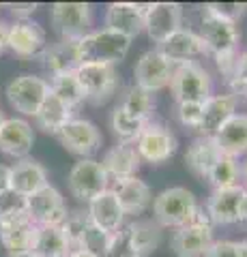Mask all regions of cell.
I'll use <instances>...</instances> for the list:
<instances>
[{
    "instance_id": "83f0119b",
    "label": "cell",
    "mask_w": 247,
    "mask_h": 257,
    "mask_svg": "<svg viewBox=\"0 0 247 257\" xmlns=\"http://www.w3.org/2000/svg\"><path fill=\"white\" fill-rule=\"evenodd\" d=\"M69 120H73V109L67 107L56 94H50L45 96V101L41 103V107L35 114V122L37 126L41 128L43 133H52V135H58L60 128L65 126Z\"/></svg>"
},
{
    "instance_id": "f1b7e54d",
    "label": "cell",
    "mask_w": 247,
    "mask_h": 257,
    "mask_svg": "<svg viewBox=\"0 0 247 257\" xmlns=\"http://www.w3.org/2000/svg\"><path fill=\"white\" fill-rule=\"evenodd\" d=\"M125 227L135 257H148L161 242V227L155 221H133Z\"/></svg>"
},
{
    "instance_id": "44dd1931",
    "label": "cell",
    "mask_w": 247,
    "mask_h": 257,
    "mask_svg": "<svg viewBox=\"0 0 247 257\" xmlns=\"http://www.w3.org/2000/svg\"><path fill=\"white\" fill-rule=\"evenodd\" d=\"M245 195V187H230V189H215L206 202V212H209L213 225H232L238 223V206Z\"/></svg>"
},
{
    "instance_id": "ffe728a7",
    "label": "cell",
    "mask_w": 247,
    "mask_h": 257,
    "mask_svg": "<svg viewBox=\"0 0 247 257\" xmlns=\"http://www.w3.org/2000/svg\"><path fill=\"white\" fill-rule=\"evenodd\" d=\"M47 184L50 182H47L45 167L35 159H20L18 163L9 167V189L24 197L35 195Z\"/></svg>"
},
{
    "instance_id": "74e56055",
    "label": "cell",
    "mask_w": 247,
    "mask_h": 257,
    "mask_svg": "<svg viewBox=\"0 0 247 257\" xmlns=\"http://www.w3.org/2000/svg\"><path fill=\"white\" fill-rule=\"evenodd\" d=\"M89 223H91L89 212H84V210H73V212H69L67 221L62 223V231H65V236H67V240H69L71 248H77V246H79L84 231H86V227H89Z\"/></svg>"
},
{
    "instance_id": "7402d4cb",
    "label": "cell",
    "mask_w": 247,
    "mask_h": 257,
    "mask_svg": "<svg viewBox=\"0 0 247 257\" xmlns=\"http://www.w3.org/2000/svg\"><path fill=\"white\" fill-rule=\"evenodd\" d=\"M112 191H114V195H116L125 214H142L150 204H153L150 187L144 180H140L138 176L114 180Z\"/></svg>"
},
{
    "instance_id": "484cf974",
    "label": "cell",
    "mask_w": 247,
    "mask_h": 257,
    "mask_svg": "<svg viewBox=\"0 0 247 257\" xmlns=\"http://www.w3.org/2000/svg\"><path fill=\"white\" fill-rule=\"evenodd\" d=\"M221 155L238 159L247 152V114H234L213 135Z\"/></svg>"
},
{
    "instance_id": "7a4b0ae2",
    "label": "cell",
    "mask_w": 247,
    "mask_h": 257,
    "mask_svg": "<svg viewBox=\"0 0 247 257\" xmlns=\"http://www.w3.org/2000/svg\"><path fill=\"white\" fill-rule=\"evenodd\" d=\"M75 47H77L79 64H89V62L116 64L129 54L131 39L108 28H101V30H91L89 35L75 43Z\"/></svg>"
},
{
    "instance_id": "d4e9b609",
    "label": "cell",
    "mask_w": 247,
    "mask_h": 257,
    "mask_svg": "<svg viewBox=\"0 0 247 257\" xmlns=\"http://www.w3.org/2000/svg\"><path fill=\"white\" fill-rule=\"evenodd\" d=\"M140 163H142V159H140L133 144L118 142L114 148H110L106 152V157L101 161V167L106 170L108 178L123 180V178H131V176L138 174Z\"/></svg>"
},
{
    "instance_id": "4dcf8cb0",
    "label": "cell",
    "mask_w": 247,
    "mask_h": 257,
    "mask_svg": "<svg viewBox=\"0 0 247 257\" xmlns=\"http://www.w3.org/2000/svg\"><path fill=\"white\" fill-rule=\"evenodd\" d=\"M33 253L37 257H69L71 244L62 227H39Z\"/></svg>"
},
{
    "instance_id": "ac0fdd59",
    "label": "cell",
    "mask_w": 247,
    "mask_h": 257,
    "mask_svg": "<svg viewBox=\"0 0 247 257\" xmlns=\"http://www.w3.org/2000/svg\"><path fill=\"white\" fill-rule=\"evenodd\" d=\"M157 50L161 52L172 64H183V62H196V58L206 54V47L198 32L189 28H181L174 35H170L163 43L157 45Z\"/></svg>"
},
{
    "instance_id": "8992f818",
    "label": "cell",
    "mask_w": 247,
    "mask_h": 257,
    "mask_svg": "<svg viewBox=\"0 0 247 257\" xmlns=\"http://www.w3.org/2000/svg\"><path fill=\"white\" fill-rule=\"evenodd\" d=\"M75 75L84 90L86 101L95 103V105H103L118 88L116 64H103V62L77 64Z\"/></svg>"
},
{
    "instance_id": "f6af8a7d",
    "label": "cell",
    "mask_w": 247,
    "mask_h": 257,
    "mask_svg": "<svg viewBox=\"0 0 247 257\" xmlns=\"http://www.w3.org/2000/svg\"><path fill=\"white\" fill-rule=\"evenodd\" d=\"M37 3H11L9 9L11 13L18 18V22H24V20H30V15L37 11Z\"/></svg>"
},
{
    "instance_id": "836d02e7",
    "label": "cell",
    "mask_w": 247,
    "mask_h": 257,
    "mask_svg": "<svg viewBox=\"0 0 247 257\" xmlns=\"http://www.w3.org/2000/svg\"><path fill=\"white\" fill-rule=\"evenodd\" d=\"M146 124L148 122H142V120L129 116L123 107H118V105L114 107L112 116H110V126H112V131H114V135L118 138L121 144H135Z\"/></svg>"
},
{
    "instance_id": "5bb4252c",
    "label": "cell",
    "mask_w": 247,
    "mask_h": 257,
    "mask_svg": "<svg viewBox=\"0 0 247 257\" xmlns=\"http://www.w3.org/2000/svg\"><path fill=\"white\" fill-rule=\"evenodd\" d=\"M9 50L20 58H41L47 50L45 30L33 20L15 22L9 26Z\"/></svg>"
},
{
    "instance_id": "3957f363",
    "label": "cell",
    "mask_w": 247,
    "mask_h": 257,
    "mask_svg": "<svg viewBox=\"0 0 247 257\" xmlns=\"http://www.w3.org/2000/svg\"><path fill=\"white\" fill-rule=\"evenodd\" d=\"M170 90L177 103H204L213 94V79L202 64L183 62L174 67Z\"/></svg>"
},
{
    "instance_id": "7dc6e473",
    "label": "cell",
    "mask_w": 247,
    "mask_h": 257,
    "mask_svg": "<svg viewBox=\"0 0 247 257\" xmlns=\"http://www.w3.org/2000/svg\"><path fill=\"white\" fill-rule=\"evenodd\" d=\"M9 189V167L0 165V193Z\"/></svg>"
},
{
    "instance_id": "f35d334b",
    "label": "cell",
    "mask_w": 247,
    "mask_h": 257,
    "mask_svg": "<svg viewBox=\"0 0 247 257\" xmlns=\"http://www.w3.org/2000/svg\"><path fill=\"white\" fill-rule=\"evenodd\" d=\"M228 86H230V94H232L236 101L238 99L247 101V52L238 56L236 69H234V73L230 75Z\"/></svg>"
},
{
    "instance_id": "c3c4849f",
    "label": "cell",
    "mask_w": 247,
    "mask_h": 257,
    "mask_svg": "<svg viewBox=\"0 0 247 257\" xmlns=\"http://www.w3.org/2000/svg\"><path fill=\"white\" fill-rule=\"evenodd\" d=\"M238 223H247V189L241 199V206H238Z\"/></svg>"
},
{
    "instance_id": "681fc988",
    "label": "cell",
    "mask_w": 247,
    "mask_h": 257,
    "mask_svg": "<svg viewBox=\"0 0 247 257\" xmlns=\"http://www.w3.org/2000/svg\"><path fill=\"white\" fill-rule=\"evenodd\" d=\"M69 257H95V255H93V253H89L86 248H71Z\"/></svg>"
},
{
    "instance_id": "1f68e13d",
    "label": "cell",
    "mask_w": 247,
    "mask_h": 257,
    "mask_svg": "<svg viewBox=\"0 0 247 257\" xmlns=\"http://www.w3.org/2000/svg\"><path fill=\"white\" fill-rule=\"evenodd\" d=\"M118 107H123L129 116L142 120V122H150V118L155 114V94L133 84L125 90Z\"/></svg>"
},
{
    "instance_id": "ab89813d",
    "label": "cell",
    "mask_w": 247,
    "mask_h": 257,
    "mask_svg": "<svg viewBox=\"0 0 247 257\" xmlns=\"http://www.w3.org/2000/svg\"><path fill=\"white\" fill-rule=\"evenodd\" d=\"M177 118L183 126L200 128L202 122V103H177Z\"/></svg>"
},
{
    "instance_id": "bcb514c9",
    "label": "cell",
    "mask_w": 247,
    "mask_h": 257,
    "mask_svg": "<svg viewBox=\"0 0 247 257\" xmlns=\"http://www.w3.org/2000/svg\"><path fill=\"white\" fill-rule=\"evenodd\" d=\"M9 50V26L5 22H0V56Z\"/></svg>"
},
{
    "instance_id": "60d3db41",
    "label": "cell",
    "mask_w": 247,
    "mask_h": 257,
    "mask_svg": "<svg viewBox=\"0 0 247 257\" xmlns=\"http://www.w3.org/2000/svg\"><path fill=\"white\" fill-rule=\"evenodd\" d=\"M108 257H135L133 246L129 242V234H127V227H121L114 234L112 246H110Z\"/></svg>"
},
{
    "instance_id": "e0dca14e",
    "label": "cell",
    "mask_w": 247,
    "mask_h": 257,
    "mask_svg": "<svg viewBox=\"0 0 247 257\" xmlns=\"http://www.w3.org/2000/svg\"><path fill=\"white\" fill-rule=\"evenodd\" d=\"M35 144V131L24 118H5L0 124V152L13 159H28Z\"/></svg>"
},
{
    "instance_id": "2e32d148",
    "label": "cell",
    "mask_w": 247,
    "mask_h": 257,
    "mask_svg": "<svg viewBox=\"0 0 247 257\" xmlns=\"http://www.w3.org/2000/svg\"><path fill=\"white\" fill-rule=\"evenodd\" d=\"M215 242L211 225L189 223L174 231L170 240V248L174 257H204L209 246Z\"/></svg>"
},
{
    "instance_id": "db71d44e",
    "label": "cell",
    "mask_w": 247,
    "mask_h": 257,
    "mask_svg": "<svg viewBox=\"0 0 247 257\" xmlns=\"http://www.w3.org/2000/svg\"><path fill=\"white\" fill-rule=\"evenodd\" d=\"M5 122V114H3V109H0V124Z\"/></svg>"
},
{
    "instance_id": "ba28073f",
    "label": "cell",
    "mask_w": 247,
    "mask_h": 257,
    "mask_svg": "<svg viewBox=\"0 0 247 257\" xmlns=\"http://www.w3.org/2000/svg\"><path fill=\"white\" fill-rule=\"evenodd\" d=\"M108 182L110 178L106 170L95 159H79L67 176V187L71 191V195L86 204L93 202L97 195H101L106 189H110Z\"/></svg>"
},
{
    "instance_id": "8d00e7d4",
    "label": "cell",
    "mask_w": 247,
    "mask_h": 257,
    "mask_svg": "<svg viewBox=\"0 0 247 257\" xmlns=\"http://www.w3.org/2000/svg\"><path fill=\"white\" fill-rule=\"evenodd\" d=\"M26 212H28V197L15 193L13 189H7L0 193V223Z\"/></svg>"
},
{
    "instance_id": "cb8c5ba5",
    "label": "cell",
    "mask_w": 247,
    "mask_h": 257,
    "mask_svg": "<svg viewBox=\"0 0 247 257\" xmlns=\"http://www.w3.org/2000/svg\"><path fill=\"white\" fill-rule=\"evenodd\" d=\"M86 212H89L91 221L97 225V227L110 231V234H116V231L123 227L125 212H123V208L118 204L112 189H106L101 195H97L93 202H89V210Z\"/></svg>"
},
{
    "instance_id": "ee69618b",
    "label": "cell",
    "mask_w": 247,
    "mask_h": 257,
    "mask_svg": "<svg viewBox=\"0 0 247 257\" xmlns=\"http://www.w3.org/2000/svg\"><path fill=\"white\" fill-rule=\"evenodd\" d=\"M206 9H211L213 13H217V15H224V18L228 20H232L236 22L238 18H241V13L245 9V5H221V3H211V5H204Z\"/></svg>"
},
{
    "instance_id": "d6a6232c",
    "label": "cell",
    "mask_w": 247,
    "mask_h": 257,
    "mask_svg": "<svg viewBox=\"0 0 247 257\" xmlns=\"http://www.w3.org/2000/svg\"><path fill=\"white\" fill-rule=\"evenodd\" d=\"M50 90H52V94H56L58 99L71 109H75L77 105H82V103L86 101L82 86H79V82H77L75 71H65V73L52 75Z\"/></svg>"
},
{
    "instance_id": "b9f144b4",
    "label": "cell",
    "mask_w": 247,
    "mask_h": 257,
    "mask_svg": "<svg viewBox=\"0 0 247 257\" xmlns=\"http://www.w3.org/2000/svg\"><path fill=\"white\" fill-rule=\"evenodd\" d=\"M204 257H241V253L234 240H215Z\"/></svg>"
},
{
    "instance_id": "8fae6325",
    "label": "cell",
    "mask_w": 247,
    "mask_h": 257,
    "mask_svg": "<svg viewBox=\"0 0 247 257\" xmlns=\"http://www.w3.org/2000/svg\"><path fill=\"white\" fill-rule=\"evenodd\" d=\"M174 67L177 64H172L159 50H148L140 56L133 67L135 86L144 88L148 92L163 90L166 86H170Z\"/></svg>"
},
{
    "instance_id": "7bdbcfd3",
    "label": "cell",
    "mask_w": 247,
    "mask_h": 257,
    "mask_svg": "<svg viewBox=\"0 0 247 257\" xmlns=\"http://www.w3.org/2000/svg\"><path fill=\"white\" fill-rule=\"evenodd\" d=\"M215 58V64H217L219 73L224 75L226 79H230V75L234 73L236 69V62H238V52H228V54H217L213 56Z\"/></svg>"
},
{
    "instance_id": "4316f807",
    "label": "cell",
    "mask_w": 247,
    "mask_h": 257,
    "mask_svg": "<svg viewBox=\"0 0 247 257\" xmlns=\"http://www.w3.org/2000/svg\"><path fill=\"white\" fill-rule=\"evenodd\" d=\"M219 157H221V150L217 146V142L213 138H206V135H200L187 148L185 163L191 170V174H196L198 178H209L213 165L219 161Z\"/></svg>"
},
{
    "instance_id": "f546056e",
    "label": "cell",
    "mask_w": 247,
    "mask_h": 257,
    "mask_svg": "<svg viewBox=\"0 0 247 257\" xmlns=\"http://www.w3.org/2000/svg\"><path fill=\"white\" fill-rule=\"evenodd\" d=\"M77 41H58L54 45H47L45 54L41 56L50 75H58L65 71H75L77 69Z\"/></svg>"
},
{
    "instance_id": "e575fe53",
    "label": "cell",
    "mask_w": 247,
    "mask_h": 257,
    "mask_svg": "<svg viewBox=\"0 0 247 257\" xmlns=\"http://www.w3.org/2000/svg\"><path fill=\"white\" fill-rule=\"evenodd\" d=\"M209 180L215 189H230V187H238V180H241V163L232 157L221 155L219 161L213 165V170L209 174Z\"/></svg>"
},
{
    "instance_id": "9c48e42d",
    "label": "cell",
    "mask_w": 247,
    "mask_h": 257,
    "mask_svg": "<svg viewBox=\"0 0 247 257\" xmlns=\"http://www.w3.org/2000/svg\"><path fill=\"white\" fill-rule=\"evenodd\" d=\"M133 146L142 161H146L150 165H161L177 155L179 142L170 128L157 122H148Z\"/></svg>"
},
{
    "instance_id": "7c38bea8",
    "label": "cell",
    "mask_w": 247,
    "mask_h": 257,
    "mask_svg": "<svg viewBox=\"0 0 247 257\" xmlns=\"http://www.w3.org/2000/svg\"><path fill=\"white\" fill-rule=\"evenodd\" d=\"M183 7L179 3H153L146 9L144 30L153 43H163L183 26Z\"/></svg>"
},
{
    "instance_id": "277c9868",
    "label": "cell",
    "mask_w": 247,
    "mask_h": 257,
    "mask_svg": "<svg viewBox=\"0 0 247 257\" xmlns=\"http://www.w3.org/2000/svg\"><path fill=\"white\" fill-rule=\"evenodd\" d=\"M200 39L206 47V54H228L238 52V41H241V32H238L236 22L224 18V15L213 13L211 9H202L200 20Z\"/></svg>"
},
{
    "instance_id": "816d5d0a",
    "label": "cell",
    "mask_w": 247,
    "mask_h": 257,
    "mask_svg": "<svg viewBox=\"0 0 247 257\" xmlns=\"http://www.w3.org/2000/svg\"><path fill=\"white\" fill-rule=\"evenodd\" d=\"M241 180L245 182V189H247V159L241 163Z\"/></svg>"
},
{
    "instance_id": "d590c367",
    "label": "cell",
    "mask_w": 247,
    "mask_h": 257,
    "mask_svg": "<svg viewBox=\"0 0 247 257\" xmlns=\"http://www.w3.org/2000/svg\"><path fill=\"white\" fill-rule=\"evenodd\" d=\"M112 240H114V234H110V231L97 227V225L91 221L77 248H86V251L93 253L95 257H108L110 246H112Z\"/></svg>"
},
{
    "instance_id": "f5cc1de1",
    "label": "cell",
    "mask_w": 247,
    "mask_h": 257,
    "mask_svg": "<svg viewBox=\"0 0 247 257\" xmlns=\"http://www.w3.org/2000/svg\"><path fill=\"white\" fill-rule=\"evenodd\" d=\"M9 257H37L33 251H26V253H13V255H9Z\"/></svg>"
},
{
    "instance_id": "52a82bcc",
    "label": "cell",
    "mask_w": 247,
    "mask_h": 257,
    "mask_svg": "<svg viewBox=\"0 0 247 257\" xmlns=\"http://www.w3.org/2000/svg\"><path fill=\"white\" fill-rule=\"evenodd\" d=\"M47 94H50V82L39 75L24 73L13 77L7 84V99H9L11 107L24 116L35 118V114L39 111Z\"/></svg>"
},
{
    "instance_id": "30bf717a",
    "label": "cell",
    "mask_w": 247,
    "mask_h": 257,
    "mask_svg": "<svg viewBox=\"0 0 247 257\" xmlns=\"http://www.w3.org/2000/svg\"><path fill=\"white\" fill-rule=\"evenodd\" d=\"M28 216L39 227H62V223L69 216V210L60 191L47 184L28 197Z\"/></svg>"
},
{
    "instance_id": "6da1fadb",
    "label": "cell",
    "mask_w": 247,
    "mask_h": 257,
    "mask_svg": "<svg viewBox=\"0 0 247 257\" xmlns=\"http://www.w3.org/2000/svg\"><path fill=\"white\" fill-rule=\"evenodd\" d=\"M198 208L196 195L185 187H170L153 199V216L159 227H185L194 221Z\"/></svg>"
},
{
    "instance_id": "4fadbf2b",
    "label": "cell",
    "mask_w": 247,
    "mask_h": 257,
    "mask_svg": "<svg viewBox=\"0 0 247 257\" xmlns=\"http://www.w3.org/2000/svg\"><path fill=\"white\" fill-rule=\"evenodd\" d=\"M60 144L69 152L79 155L84 159H89L93 152H97L101 146V133L91 120L84 118H73L60 128V133L56 135Z\"/></svg>"
},
{
    "instance_id": "9a60e30c",
    "label": "cell",
    "mask_w": 247,
    "mask_h": 257,
    "mask_svg": "<svg viewBox=\"0 0 247 257\" xmlns=\"http://www.w3.org/2000/svg\"><path fill=\"white\" fill-rule=\"evenodd\" d=\"M146 9L148 5L140 3H112L106 11V28L133 41L144 30Z\"/></svg>"
},
{
    "instance_id": "603a6c76",
    "label": "cell",
    "mask_w": 247,
    "mask_h": 257,
    "mask_svg": "<svg viewBox=\"0 0 247 257\" xmlns=\"http://www.w3.org/2000/svg\"><path fill=\"white\" fill-rule=\"evenodd\" d=\"M236 103L238 101L232 94H211L202 103V122L198 131L206 138H213L236 114Z\"/></svg>"
},
{
    "instance_id": "5b68a950",
    "label": "cell",
    "mask_w": 247,
    "mask_h": 257,
    "mask_svg": "<svg viewBox=\"0 0 247 257\" xmlns=\"http://www.w3.org/2000/svg\"><path fill=\"white\" fill-rule=\"evenodd\" d=\"M50 22L60 35V41H79L91 32L93 7L89 3H54L50 7Z\"/></svg>"
},
{
    "instance_id": "d6986e66",
    "label": "cell",
    "mask_w": 247,
    "mask_h": 257,
    "mask_svg": "<svg viewBox=\"0 0 247 257\" xmlns=\"http://www.w3.org/2000/svg\"><path fill=\"white\" fill-rule=\"evenodd\" d=\"M37 231H39V225L33 223V219L26 212L0 223V242L9 251V255L26 253V251H33Z\"/></svg>"
},
{
    "instance_id": "f907efd6",
    "label": "cell",
    "mask_w": 247,
    "mask_h": 257,
    "mask_svg": "<svg viewBox=\"0 0 247 257\" xmlns=\"http://www.w3.org/2000/svg\"><path fill=\"white\" fill-rule=\"evenodd\" d=\"M238 253H241V257H247V240H238Z\"/></svg>"
}]
</instances>
